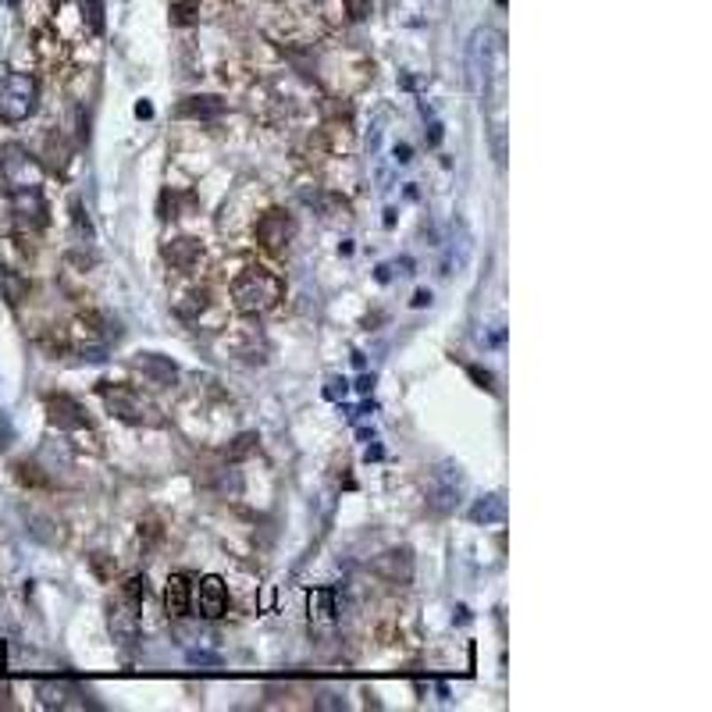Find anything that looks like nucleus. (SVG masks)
Returning a JSON list of instances; mask_svg holds the SVG:
<instances>
[{"mask_svg": "<svg viewBox=\"0 0 712 712\" xmlns=\"http://www.w3.org/2000/svg\"><path fill=\"white\" fill-rule=\"evenodd\" d=\"M228 300L231 310L243 317L271 314L286 300V278L271 261H243L239 271L228 278Z\"/></svg>", "mask_w": 712, "mask_h": 712, "instance_id": "nucleus-1", "label": "nucleus"}, {"mask_svg": "<svg viewBox=\"0 0 712 712\" xmlns=\"http://www.w3.org/2000/svg\"><path fill=\"white\" fill-rule=\"evenodd\" d=\"M118 335H121L118 321H111L100 310H79L68 325H61L65 353H75L86 360H100L111 349V342H118Z\"/></svg>", "mask_w": 712, "mask_h": 712, "instance_id": "nucleus-2", "label": "nucleus"}, {"mask_svg": "<svg viewBox=\"0 0 712 712\" xmlns=\"http://www.w3.org/2000/svg\"><path fill=\"white\" fill-rule=\"evenodd\" d=\"M97 395L100 403L107 406V413L121 424H132V427H160L164 424V413L160 406L136 385H125V381H100L97 385Z\"/></svg>", "mask_w": 712, "mask_h": 712, "instance_id": "nucleus-3", "label": "nucleus"}, {"mask_svg": "<svg viewBox=\"0 0 712 712\" xmlns=\"http://www.w3.org/2000/svg\"><path fill=\"white\" fill-rule=\"evenodd\" d=\"M250 235H254V246L268 257V261H282L293 243H296V217L286 207H261L250 221Z\"/></svg>", "mask_w": 712, "mask_h": 712, "instance_id": "nucleus-4", "label": "nucleus"}, {"mask_svg": "<svg viewBox=\"0 0 712 712\" xmlns=\"http://www.w3.org/2000/svg\"><path fill=\"white\" fill-rule=\"evenodd\" d=\"M321 75L335 97H353L374 79V65L367 54H360L353 47H335L321 58Z\"/></svg>", "mask_w": 712, "mask_h": 712, "instance_id": "nucleus-5", "label": "nucleus"}, {"mask_svg": "<svg viewBox=\"0 0 712 712\" xmlns=\"http://www.w3.org/2000/svg\"><path fill=\"white\" fill-rule=\"evenodd\" d=\"M40 107V79L33 72H12L0 79V121L22 125Z\"/></svg>", "mask_w": 712, "mask_h": 712, "instance_id": "nucleus-6", "label": "nucleus"}, {"mask_svg": "<svg viewBox=\"0 0 712 712\" xmlns=\"http://www.w3.org/2000/svg\"><path fill=\"white\" fill-rule=\"evenodd\" d=\"M217 346L228 360L235 364H264L268 360V335L261 332V325L254 321H235V325H221V335H217Z\"/></svg>", "mask_w": 712, "mask_h": 712, "instance_id": "nucleus-7", "label": "nucleus"}, {"mask_svg": "<svg viewBox=\"0 0 712 712\" xmlns=\"http://www.w3.org/2000/svg\"><path fill=\"white\" fill-rule=\"evenodd\" d=\"M171 307L185 325H200L207 321V314H214V289L203 275H182L171 289Z\"/></svg>", "mask_w": 712, "mask_h": 712, "instance_id": "nucleus-8", "label": "nucleus"}, {"mask_svg": "<svg viewBox=\"0 0 712 712\" xmlns=\"http://www.w3.org/2000/svg\"><path fill=\"white\" fill-rule=\"evenodd\" d=\"M8 210L19 224V231L26 235H36L51 224V203H47V192L43 185H19V189H8Z\"/></svg>", "mask_w": 712, "mask_h": 712, "instance_id": "nucleus-9", "label": "nucleus"}, {"mask_svg": "<svg viewBox=\"0 0 712 712\" xmlns=\"http://www.w3.org/2000/svg\"><path fill=\"white\" fill-rule=\"evenodd\" d=\"M43 410H47V424L58 427V431L75 434V438L93 434V420H90L86 406L75 395H68V392H51L47 403H43Z\"/></svg>", "mask_w": 712, "mask_h": 712, "instance_id": "nucleus-10", "label": "nucleus"}, {"mask_svg": "<svg viewBox=\"0 0 712 712\" xmlns=\"http://www.w3.org/2000/svg\"><path fill=\"white\" fill-rule=\"evenodd\" d=\"M0 178L8 182V189L43 185V164L19 143H0Z\"/></svg>", "mask_w": 712, "mask_h": 712, "instance_id": "nucleus-11", "label": "nucleus"}, {"mask_svg": "<svg viewBox=\"0 0 712 712\" xmlns=\"http://www.w3.org/2000/svg\"><path fill=\"white\" fill-rule=\"evenodd\" d=\"M160 257L178 275H203L207 271V246L196 239V235H171V239L160 246Z\"/></svg>", "mask_w": 712, "mask_h": 712, "instance_id": "nucleus-12", "label": "nucleus"}, {"mask_svg": "<svg viewBox=\"0 0 712 712\" xmlns=\"http://www.w3.org/2000/svg\"><path fill=\"white\" fill-rule=\"evenodd\" d=\"M228 606H231V591H228L224 577L207 574V577L192 588V609H196V616H203V620H221V616L228 613Z\"/></svg>", "mask_w": 712, "mask_h": 712, "instance_id": "nucleus-13", "label": "nucleus"}, {"mask_svg": "<svg viewBox=\"0 0 712 712\" xmlns=\"http://www.w3.org/2000/svg\"><path fill=\"white\" fill-rule=\"evenodd\" d=\"M33 51H36V61L47 68V72H68V65H72V43L61 36V29L54 26V29H43L40 36H36V43H33Z\"/></svg>", "mask_w": 712, "mask_h": 712, "instance_id": "nucleus-14", "label": "nucleus"}, {"mask_svg": "<svg viewBox=\"0 0 712 712\" xmlns=\"http://www.w3.org/2000/svg\"><path fill=\"white\" fill-rule=\"evenodd\" d=\"M371 570L378 574V581H385L392 588H406L413 581V556H410V549H388L371 563Z\"/></svg>", "mask_w": 712, "mask_h": 712, "instance_id": "nucleus-15", "label": "nucleus"}, {"mask_svg": "<svg viewBox=\"0 0 712 712\" xmlns=\"http://www.w3.org/2000/svg\"><path fill=\"white\" fill-rule=\"evenodd\" d=\"M427 503H431L434 513H449V510H456V503H459V470H456L452 463H445L442 470H434Z\"/></svg>", "mask_w": 712, "mask_h": 712, "instance_id": "nucleus-16", "label": "nucleus"}, {"mask_svg": "<svg viewBox=\"0 0 712 712\" xmlns=\"http://www.w3.org/2000/svg\"><path fill=\"white\" fill-rule=\"evenodd\" d=\"M132 371L143 374V381L153 385V388H171L175 378H178V367L168 356H160V353H136Z\"/></svg>", "mask_w": 712, "mask_h": 712, "instance_id": "nucleus-17", "label": "nucleus"}, {"mask_svg": "<svg viewBox=\"0 0 712 712\" xmlns=\"http://www.w3.org/2000/svg\"><path fill=\"white\" fill-rule=\"evenodd\" d=\"M107 623H111V634H114V641H121V645H132V641L139 638V609H136V606H129L121 595L111 602Z\"/></svg>", "mask_w": 712, "mask_h": 712, "instance_id": "nucleus-18", "label": "nucleus"}, {"mask_svg": "<svg viewBox=\"0 0 712 712\" xmlns=\"http://www.w3.org/2000/svg\"><path fill=\"white\" fill-rule=\"evenodd\" d=\"M164 609L171 620H182L189 616L192 609V584L185 574H168V584H164Z\"/></svg>", "mask_w": 712, "mask_h": 712, "instance_id": "nucleus-19", "label": "nucleus"}, {"mask_svg": "<svg viewBox=\"0 0 712 712\" xmlns=\"http://www.w3.org/2000/svg\"><path fill=\"white\" fill-rule=\"evenodd\" d=\"M29 293H33V278H29V271L0 264V296H4L8 307H22V303L29 300Z\"/></svg>", "mask_w": 712, "mask_h": 712, "instance_id": "nucleus-20", "label": "nucleus"}, {"mask_svg": "<svg viewBox=\"0 0 712 712\" xmlns=\"http://www.w3.org/2000/svg\"><path fill=\"white\" fill-rule=\"evenodd\" d=\"M68 160H72V146H68L65 132H61V129H51V132H47V143H43V164H47L51 171L65 175V171H68Z\"/></svg>", "mask_w": 712, "mask_h": 712, "instance_id": "nucleus-21", "label": "nucleus"}, {"mask_svg": "<svg viewBox=\"0 0 712 712\" xmlns=\"http://www.w3.org/2000/svg\"><path fill=\"white\" fill-rule=\"evenodd\" d=\"M224 114V100L217 97H189L178 104V118H192V121H210Z\"/></svg>", "mask_w": 712, "mask_h": 712, "instance_id": "nucleus-22", "label": "nucleus"}, {"mask_svg": "<svg viewBox=\"0 0 712 712\" xmlns=\"http://www.w3.org/2000/svg\"><path fill=\"white\" fill-rule=\"evenodd\" d=\"M335 595L328 591V588H321V591H310V623H317V627H335Z\"/></svg>", "mask_w": 712, "mask_h": 712, "instance_id": "nucleus-23", "label": "nucleus"}, {"mask_svg": "<svg viewBox=\"0 0 712 712\" xmlns=\"http://www.w3.org/2000/svg\"><path fill=\"white\" fill-rule=\"evenodd\" d=\"M40 698H43V705H51V708H65L68 705V698H75L79 694V687L75 684H68V680H40Z\"/></svg>", "mask_w": 712, "mask_h": 712, "instance_id": "nucleus-24", "label": "nucleus"}, {"mask_svg": "<svg viewBox=\"0 0 712 712\" xmlns=\"http://www.w3.org/2000/svg\"><path fill=\"white\" fill-rule=\"evenodd\" d=\"M506 517V503H503V496H485L481 503H473L470 506V520H478V524H499Z\"/></svg>", "mask_w": 712, "mask_h": 712, "instance_id": "nucleus-25", "label": "nucleus"}, {"mask_svg": "<svg viewBox=\"0 0 712 712\" xmlns=\"http://www.w3.org/2000/svg\"><path fill=\"white\" fill-rule=\"evenodd\" d=\"M129 606H136L139 613H143V606H146V599H150V584H146V577L143 574H132L125 584H121V591H118Z\"/></svg>", "mask_w": 712, "mask_h": 712, "instance_id": "nucleus-26", "label": "nucleus"}, {"mask_svg": "<svg viewBox=\"0 0 712 712\" xmlns=\"http://www.w3.org/2000/svg\"><path fill=\"white\" fill-rule=\"evenodd\" d=\"M79 26L90 29L93 36L104 33V4H100V0H82V4H79Z\"/></svg>", "mask_w": 712, "mask_h": 712, "instance_id": "nucleus-27", "label": "nucleus"}, {"mask_svg": "<svg viewBox=\"0 0 712 712\" xmlns=\"http://www.w3.org/2000/svg\"><path fill=\"white\" fill-rule=\"evenodd\" d=\"M15 478H19L26 489H47V473H43L33 459H19V463H15Z\"/></svg>", "mask_w": 712, "mask_h": 712, "instance_id": "nucleus-28", "label": "nucleus"}, {"mask_svg": "<svg viewBox=\"0 0 712 712\" xmlns=\"http://www.w3.org/2000/svg\"><path fill=\"white\" fill-rule=\"evenodd\" d=\"M171 22L175 26H196L200 22V0H175L171 4Z\"/></svg>", "mask_w": 712, "mask_h": 712, "instance_id": "nucleus-29", "label": "nucleus"}, {"mask_svg": "<svg viewBox=\"0 0 712 712\" xmlns=\"http://www.w3.org/2000/svg\"><path fill=\"white\" fill-rule=\"evenodd\" d=\"M160 538H164V524H160V517H153V513L143 517V520H139V545H143V549H153Z\"/></svg>", "mask_w": 712, "mask_h": 712, "instance_id": "nucleus-30", "label": "nucleus"}, {"mask_svg": "<svg viewBox=\"0 0 712 712\" xmlns=\"http://www.w3.org/2000/svg\"><path fill=\"white\" fill-rule=\"evenodd\" d=\"M90 567H93V574L100 577V581H111L114 577V570H118V563H114V556L107 559L104 552H97V556H90Z\"/></svg>", "mask_w": 712, "mask_h": 712, "instance_id": "nucleus-31", "label": "nucleus"}, {"mask_svg": "<svg viewBox=\"0 0 712 712\" xmlns=\"http://www.w3.org/2000/svg\"><path fill=\"white\" fill-rule=\"evenodd\" d=\"M342 4H346V12H349L353 22H360V19L371 15V0H342Z\"/></svg>", "mask_w": 712, "mask_h": 712, "instance_id": "nucleus-32", "label": "nucleus"}, {"mask_svg": "<svg viewBox=\"0 0 712 712\" xmlns=\"http://www.w3.org/2000/svg\"><path fill=\"white\" fill-rule=\"evenodd\" d=\"M0 708H15V701H12V691H8V687H0Z\"/></svg>", "mask_w": 712, "mask_h": 712, "instance_id": "nucleus-33", "label": "nucleus"}, {"mask_svg": "<svg viewBox=\"0 0 712 712\" xmlns=\"http://www.w3.org/2000/svg\"><path fill=\"white\" fill-rule=\"evenodd\" d=\"M395 157L406 164V160H410V146H395Z\"/></svg>", "mask_w": 712, "mask_h": 712, "instance_id": "nucleus-34", "label": "nucleus"}]
</instances>
